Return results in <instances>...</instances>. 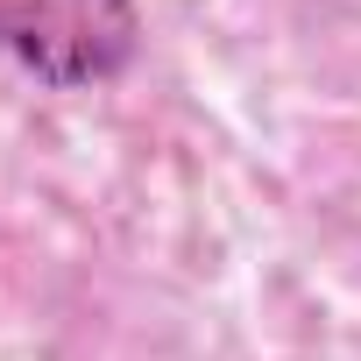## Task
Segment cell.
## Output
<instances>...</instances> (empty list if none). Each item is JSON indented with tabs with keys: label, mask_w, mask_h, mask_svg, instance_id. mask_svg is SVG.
<instances>
[{
	"label": "cell",
	"mask_w": 361,
	"mask_h": 361,
	"mask_svg": "<svg viewBox=\"0 0 361 361\" xmlns=\"http://www.w3.org/2000/svg\"><path fill=\"white\" fill-rule=\"evenodd\" d=\"M0 57L50 92L121 85L142 57V0H0Z\"/></svg>",
	"instance_id": "cell-1"
}]
</instances>
